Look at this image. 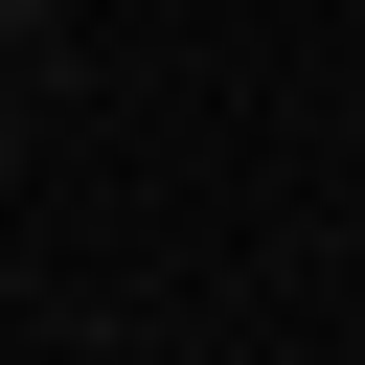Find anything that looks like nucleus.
I'll use <instances>...</instances> for the list:
<instances>
[{
  "label": "nucleus",
  "instance_id": "1",
  "mask_svg": "<svg viewBox=\"0 0 365 365\" xmlns=\"http://www.w3.org/2000/svg\"><path fill=\"white\" fill-rule=\"evenodd\" d=\"M0 68L46 91V68H68V0H0Z\"/></svg>",
  "mask_w": 365,
  "mask_h": 365
},
{
  "label": "nucleus",
  "instance_id": "2",
  "mask_svg": "<svg viewBox=\"0 0 365 365\" xmlns=\"http://www.w3.org/2000/svg\"><path fill=\"white\" fill-rule=\"evenodd\" d=\"M0 182H23V68H0Z\"/></svg>",
  "mask_w": 365,
  "mask_h": 365
}]
</instances>
